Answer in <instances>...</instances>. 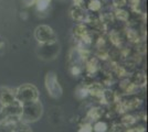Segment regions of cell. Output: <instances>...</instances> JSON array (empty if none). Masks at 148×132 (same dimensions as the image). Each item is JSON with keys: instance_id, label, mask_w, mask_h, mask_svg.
<instances>
[{"instance_id": "cell-1", "label": "cell", "mask_w": 148, "mask_h": 132, "mask_svg": "<svg viewBox=\"0 0 148 132\" xmlns=\"http://www.w3.org/2000/svg\"><path fill=\"white\" fill-rule=\"evenodd\" d=\"M42 112H43V107H42V104L39 100L25 102V104H22L20 121L23 123L36 122L41 118Z\"/></svg>"}, {"instance_id": "cell-2", "label": "cell", "mask_w": 148, "mask_h": 132, "mask_svg": "<svg viewBox=\"0 0 148 132\" xmlns=\"http://www.w3.org/2000/svg\"><path fill=\"white\" fill-rule=\"evenodd\" d=\"M16 100L20 104L39 100V91L37 87L31 84H25L18 87L16 89Z\"/></svg>"}, {"instance_id": "cell-3", "label": "cell", "mask_w": 148, "mask_h": 132, "mask_svg": "<svg viewBox=\"0 0 148 132\" xmlns=\"http://www.w3.org/2000/svg\"><path fill=\"white\" fill-rule=\"evenodd\" d=\"M22 104L19 101H13L12 104L3 106L0 111V121H10V122H18L20 121Z\"/></svg>"}, {"instance_id": "cell-4", "label": "cell", "mask_w": 148, "mask_h": 132, "mask_svg": "<svg viewBox=\"0 0 148 132\" xmlns=\"http://www.w3.org/2000/svg\"><path fill=\"white\" fill-rule=\"evenodd\" d=\"M60 53V45L58 42L40 44L37 49V55L43 61H52Z\"/></svg>"}, {"instance_id": "cell-5", "label": "cell", "mask_w": 148, "mask_h": 132, "mask_svg": "<svg viewBox=\"0 0 148 132\" xmlns=\"http://www.w3.org/2000/svg\"><path fill=\"white\" fill-rule=\"evenodd\" d=\"M44 83H45V88H47V91L50 95V97L56 98V99L61 97L63 90H62V87L59 83L56 73L49 72L45 76Z\"/></svg>"}, {"instance_id": "cell-6", "label": "cell", "mask_w": 148, "mask_h": 132, "mask_svg": "<svg viewBox=\"0 0 148 132\" xmlns=\"http://www.w3.org/2000/svg\"><path fill=\"white\" fill-rule=\"evenodd\" d=\"M34 37L40 44L52 43V42H56L58 40L56 32L49 25H39L34 31Z\"/></svg>"}, {"instance_id": "cell-7", "label": "cell", "mask_w": 148, "mask_h": 132, "mask_svg": "<svg viewBox=\"0 0 148 132\" xmlns=\"http://www.w3.org/2000/svg\"><path fill=\"white\" fill-rule=\"evenodd\" d=\"M16 101V90L8 87H0V104L7 106Z\"/></svg>"}, {"instance_id": "cell-8", "label": "cell", "mask_w": 148, "mask_h": 132, "mask_svg": "<svg viewBox=\"0 0 148 132\" xmlns=\"http://www.w3.org/2000/svg\"><path fill=\"white\" fill-rule=\"evenodd\" d=\"M9 132H32V131H31V129L29 128V126L27 123L18 121Z\"/></svg>"}, {"instance_id": "cell-9", "label": "cell", "mask_w": 148, "mask_h": 132, "mask_svg": "<svg viewBox=\"0 0 148 132\" xmlns=\"http://www.w3.org/2000/svg\"><path fill=\"white\" fill-rule=\"evenodd\" d=\"M17 122L10 121H0V132H9Z\"/></svg>"}, {"instance_id": "cell-10", "label": "cell", "mask_w": 148, "mask_h": 132, "mask_svg": "<svg viewBox=\"0 0 148 132\" xmlns=\"http://www.w3.org/2000/svg\"><path fill=\"white\" fill-rule=\"evenodd\" d=\"M145 76L143 74H136L134 77H133V84L137 86V85H144L145 84Z\"/></svg>"}, {"instance_id": "cell-11", "label": "cell", "mask_w": 148, "mask_h": 132, "mask_svg": "<svg viewBox=\"0 0 148 132\" xmlns=\"http://www.w3.org/2000/svg\"><path fill=\"white\" fill-rule=\"evenodd\" d=\"M93 130L95 132H104L106 130V125L104 122H97L93 127Z\"/></svg>"}, {"instance_id": "cell-12", "label": "cell", "mask_w": 148, "mask_h": 132, "mask_svg": "<svg viewBox=\"0 0 148 132\" xmlns=\"http://www.w3.org/2000/svg\"><path fill=\"white\" fill-rule=\"evenodd\" d=\"M90 116L93 118V120H97L101 117V111H99V109H92L91 111H90Z\"/></svg>"}, {"instance_id": "cell-13", "label": "cell", "mask_w": 148, "mask_h": 132, "mask_svg": "<svg viewBox=\"0 0 148 132\" xmlns=\"http://www.w3.org/2000/svg\"><path fill=\"white\" fill-rule=\"evenodd\" d=\"M116 16H117L121 20H126L127 19V17H128V13L126 12V11H123V10H117Z\"/></svg>"}, {"instance_id": "cell-14", "label": "cell", "mask_w": 148, "mask_h": 132, "mask_svg": "<svg viewBox=\"0 0 148 132\" xmlns=\"http://www.w3.org/2000/svg\"><path fill=\"white\" fill-rule=\"evenodd\" d=\"M90 8H91L92 10H99V8H101V2H99V0H93L92 2H91Z\"/></svg>"}, {"instance_id": "cell-15", "label": "cell", "mask_w": 148, "mask_h": 132, "mask_svg": "<svg viewBox=\"0 0 148 132\" xmlns=\"http://www.w3.org/2000/svg\"><path fill=\"white\" fill-rule=\"evenodd\" d=\"M92 130H93L92 127L90 126V125H84V126L80 129L79 132H92Z\"/></svg>"}, {"instance_id": "cell-16", "label": "cell", "mask_w": 148, "mask_h": 132, "mask_svg": "<svg viewBox=\"0 0 148 132\" xmlns=\"http://www.w3.org/2000/svg\"><path fill=\"white\" fill-rule=\"evenodd\" d=\"M126 130L124 129L123 126H114L112 129V132H125Z\"/></svg>"}, {"instance_id": "cell-17", "label": "cell", "mask_w": 148, "mask_h": 132, "mask_svg": "<svg viewBox=\"0 0 148 132\" xmlns=\"http://www.w3.org/2000/svg\"><path fill=\"white\" fill-rule=\"evenodd\" d=\"M128 35H130V38L132 39L130 41H133V42H136V41H138V38H137V34H136L135 32L130 31V32H128Z\"/></svg>"}]
</instances>
